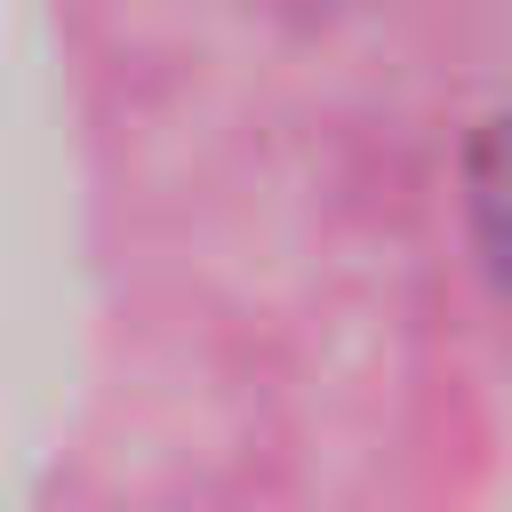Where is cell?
Segmentation results:
<instances>
[{
    "label": "cell",
    "mask_w": 512,
    "mask_h": 512,
    "mask_svg": "<svg viewBox=\"0 0 512 512\" xmlns=\"http://www.w3.org/2000/svg\"><path fill=\"white\" fill-rule=\"evenodd\" d=\"M464 208H472V240L488 280L512 296V112L480 120L464 144Z\"/></svg>",
    "instance_id": "1"
}]
</instances>
